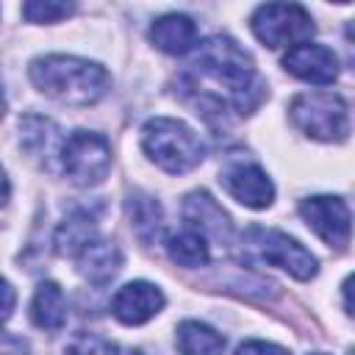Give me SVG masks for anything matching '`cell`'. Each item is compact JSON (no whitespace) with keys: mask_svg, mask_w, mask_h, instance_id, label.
Returning a JSON list of instances; mask_svg holds the SVG:
<instances>
[{"mask_svg":"<svg viewBox=\"0 0 355 355\" xmlns=\"http://www.w3.org/2000/svg\"><path fill=\"white\" fill-rule=\"evenodd\" d=\"M125 355H144V352H141V349H128Z\"/></svg>","mask_w":355,"mask_h":355,"instance_id":"27","label":"cell"},{"mask_svg":"<svg viewBox=\"0 0 355 355\" xmlns=\"http://www.w3.org/2000/svg\"><path fill=\"white\" fill-rule=\"evenodd\" d=\"M175 344L180 355H222L225 352V336L197 319H186L178 324Z\"/></svg>","mask_w":355,"mask_h":355,"instance_id":"18","label":"cell"},{"mask_svg":"<svg viewBox=\"0 0 355 355\" xmlns=\"http://www.w3.org/2000/svg\"><path fill=\"white\" fill-rule=\"evenodd\" d=\"M141 150L147 158L169 175L191 172L205 158L202 139L180 119L172 116H153L141 128Z\"/></svg>","mask_w":355,"mask_h":355,"instance_id":"3","label":"cell"},{"mask_svg":"<svg viewBox=\"0 0 355 355\" xmlns=\"http://www.w3.org/2000/svg\"><path fill=\"white\" fill-rule=\"evenodd\" d=\"M183 219L189 222L191 230L205 236V241L208 239H214L216 244H230L233 241V222H230L227 211L205 189H197V191L186 194Z\"/></svg>","mask_w":355,"mask_h":355,"instance_id":"10","label":"cell"},{"mask_svg":"<svg viewBox=\"0 0 355 355\" xmlns=\"http://www.w3.org/2000/svg\"><path fill=\"white\" fill-rule=\"evenodd\" d=\"M283 69L305 83L327 86L338 78V55L324 44H297L283 55Z\"/></svg>","mask_w":355,"mask_h":355,"instance_id":"11","label":"cell"},{"mask_svg":"<svg viewBox=\"0 0 355 355\" xmlns=\"http://www.w3.org/2000/svg\"><path fill=\"white\" fill-rule=\"evenodd\" d=\"M236 355H291L286 347L280 344H272V341H244Z\"/></svg>","mask_w":355,"mask_h":355,"instance_id":"22","label":"cell"},{"mask_svg":"<svg viewBox=\"0 0 355 355\" xmlns=\"http://www.w3.org/2000/svg\"><path fill=\"white\" fill-rule=\"evenodd\" d=\"M75 261H78V272L83 280H89L94 286H105L122 269V250L108 239H92L75 255Z\"/></svg>","mask_w":355,"mask_h":355,"instance_id":"13","label":"cell"},{"mask_svg":"<svg viewBox=\"0 0 355 355\" xmlns=\"http://www.w3.org/2000/svg\"><path fill=\"white\" fill-rule=\"evenodd\" d=\"M92 239H97V214L89 208H78L72 211L55 230L53 244L58 255H69L75 258Z\"/></svg>","mask_w":355,"mask_h":355,"instance_id":"16","label":"cell"},{"mask_svg":"<svg viewBox=\"0 0 355 355\" xmlns=\"http://www.w3.org/2000/svg\"><path fill=\"white\" fill-rule=\"evenodd\" d=\"M64 355H119V347L97 333H78L64 347Z\"/></svg>","mask_w":355,"mask_h":355,"instance_id":"21","label":"cell"},{"mask_svg":"<svg viewBox=\"0 0 355 355\" xmlns=\"http://www.w3.org/2000/svg\"><path fill=\"white\" fill-rule=\"evenodd\" d=\"M0 355H28V341L22 336L0 330Z\"/></svg>","mask_w":355,"mask_h":355,"instance_id":"24","label":"cell"},{"mask_svg":"<svg viewBox=\"0 0 355 355\" xmlns=\"http://www.w3.org/2000/svg\"><path fill=\"white\" fill-rule=\"evenodd\" d=\"M164 291L155 286V283H147V280H133V283H125L114 300H111V311L114 316L128 324V327H136V324H144L150 322L153 316L161 313L164 308Z\"/></svg>","mask_w":355,"mask_h":355,"instance_id":"12","label":"cell"},{"mask_svg":"<svg viewBox=\"0 0 355 355\" xmlns=\"http://www.w3.org/2000/svg\"><path fill=\"white\" fill-rule=\"evenodd\" d=\"M8 197H11V183H8V175H6V169L0 166V208L8 202Z\"/></svg>","mask_w":355,"mask_h":355,"instance_id":"25","label":"cell"},{"mask_svg":"<svg viewBox=\"0 0 355 355\" xmlns=\"http://www.w3.org/2000/svg\"><path fill=\"white\" fill-rule=\"evenodd\" d=\"M125 211H128V219H130L133 233L144 244H150L161 233L164 214H161V202L153 194H147V191H130L128 200H125Z\"/></svg>","mask_w":355,"mask_h":355,"instance_id":"17","label":"cell"},{"mask_svg":"<svg viewBox=\"0 0 355 355\" xmlns=\"http://www.w3.org/2000/svg\"><path fill=\"white\" fill-rule=\"evenodd\" d=\"M294 128L316 141H344L349 136V108L336 92H302L291 100Z\"/></svg>","mask_w":355,"mask_h":355,"instance_id":"4","label":"cell"},{"mask_svg":"<svg viewBox=\"0 0 355 355\" xmlns=\"http://www.w3.org/2000/svg\"><path fill=\"white\" fill-rule=\"evenodd\" d=\"M166 255H169L172 263H178V266L197 269V266H205V263H208L211 250H208L205 236H200L197 230L186 227V230L172 233V236L166 239Z\"/></svg>","mask_w":355,"mask_h":355,"instance_id":"19","label":"cell"},{"mask_svg":"<svg viewBox=\"0 0 355 355\" xmlns=\"http://www.w3.org/2000/svg\"><path fill=\"white\" fill-rule=\"evenodd\" d=\"M150 42L166 55H186L197 44V25L186 14H164L150 25Z\"/></svg>","mask_w":355,"mask_h":355,"instance_id":"14","label":"cell"},{"mask_svg":"<svg viewBox=\"0 0 355 355\" xmlns=\"http://www.w3.org/2000/svg\"><path fill=\"white\" fill-rule=\"evenodd\" d=\"M28 75L42 94L64 105H94L111 89L105 67L78 55H39L31 61Z\"/></svg>","mask_w":355,"mask_h":355,"instance_id":"2","label":"cell"},{"mask_svg":"<svg viewBox=\"0 0 355 355\" xmlns=\"http://www.w3.org/2000/svg\"><path fill=\"white\" fill-rule=\"evenodd\" d=\"M6 114V97H3V89H0V116Z\"/></svg>","mask_w":355,"mask_h":355,"instance_id":"26","label":"cell"},{"mask_svg":"<svg viewBox=\"0 0 355 355\" xmlns=\"http://www.w3.org/2000/svg\"><path fill=\"white\" fill-rule=\"evenodd\" d=\"M311 355H327V352H311Z\"/></svg>","mask_w":355,"mask_h":355,"instance_id":"28","label":"cell"},{"mask_svg":"<svg viewBox=\"0 0 355 355\" xmlns=\"http://www.w3.org/2000/svg\"><path fill=\"white\" fill-rule=\"evenodd\" d=\"M14 305H17V291H14V286H11L6 277H0V327L11 319Z\"/></svg>","mask_w":355,"mask_h":355,"instance_id":"23","label":"cell"},{"mask_svg":"<svg viewBox=\"0 0 355 355\" xmlns=\"http://www.w3.org/2000/svg\"><path fill=\"white\" fill-rule=\"evenodd\" d=\"M178 92L208 122L247 116L266 97L252 55L230 36H208L194 50L178 75Z\"/></svg>","mask_w":355,"mask_h":355,"instance_id":"1","label":"cell"},{"mask_svg":"<svg viewBox=\"0 0 355 355\" xmlns=\"http://www.w3.org/2000/svg\"><path fill=\"white\" fill-rule=\"evenodd\" d=\"M300 216L324 244L336 250H347L352 216H349V205L341 197H330V194L308 197L300 202Z\"/></svg>","mask_w":355,"mask_h":355,"instance_id":"8","label":"cell"},{"mask_svg":"<svg viewBox=\"0 0 355 355\" xmlns=\"http://www.w3.org/2000/svg\"><path fill=\"white\" fill-rule=\"evenodd\" d=\"M31 322L47 333H55L67 324V297L58 283L44 280L36 286L31 300Z\"/></svg>","mask_w":355,"mask_h":355,"instance_id":"15","label":"cell"},{"mask_svg":"<svg viewBox=\"0 0 355 355\" xmlns=\"http://www.w3.org/2000/svg\"><path fill=\"white\" fill-rule=\"evenodd\" d=\"M72 11H75V3H58V0H28L22 6V17L36 25L58 22V19L69 17Z\"/></svg>","mask_w":355,"mask_h":355,"instance_id":"20","label":"cell"},{"mask_svg":"<svg viewBox=\"0 0 355 355\" xmlns=\"http://www.w3.org/2000/svg\"><path fill=\"white\" fill-rule=\"evenodd\" d=\"M219 180H222L225 191L236 202H241V205H247L252 211L269 208L272 200H275V183H272V178L258 164H252V161H236V164L225 166Z\"/></svg>","mask_w":355,"mask_h":355,"instance_id":"9","label":"cell"},{"mask_svg":"<svg viewBox=\"0 0 355 355\" xmlns=\"http://www.w3.org/2000/svg\"><path fill=\"white\" fill-rule=\"evenodd\" d=\"M244 247L255 255V258H261V261H266V263H272V266H280V269H286L291 277H297V280H311L313 275H316V258L297 241V239H291L288 233H283V230H275V227H250L247 233H244Z\"/></svg>","mask_w":355,"mask_h":355,"instance_id":"7","label":"cell"},{"mask_svg":"<svg viewBox=\"0 0 355 355\" xmlns=\"http://www.w3.org/2000/svg\"><path fill=\"white\" fill-rule=\"evenodd\" d=\"M58 172L78 186H97L111 172V144L94 130H72L58 150Z\"/></svg>","mask_w":355,"mask_h":355,"instance_id":"5","label":"cell"},{"mask_svg":"<svg viewBox=\"0 0 355 355\" xmlns=\"http://www.w3.org/2000/svg\"><path fill=\"white\" fill-rule=\"evenodd\" d=\"M252 33L261 44L277 50V47H297L311 42V36L316 33V25L311 19V14L297 6V3H266L258 6L252 19Z\"/></svg>","mask_w":355,"mask_h":355,"instance_id":"6","label":"cell"}]
</instances>
